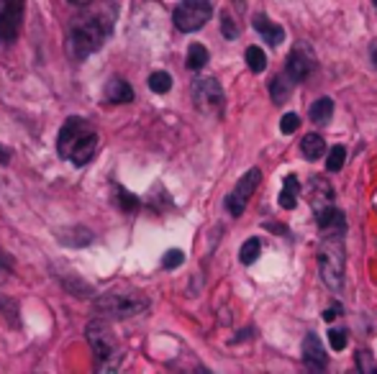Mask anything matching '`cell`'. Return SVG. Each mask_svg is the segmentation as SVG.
Instances as JSON below:
<instances>
[{"label":"cell","mask_w":377,"mask_h":374,"mask_svg":"<svg viewBox=\"0 0 377 374\" xmlns=\"http://www.w3.org/2000/svg\"><path fill=\"white\" fill-rule=\"evenodd\" d=\"M149 307V300L144 295H136V293H113V295H103L95 300V313L101 315V318H131V315H139L144 313Z\"/></svg>","instance_id":"5b68a950"},{"label":"cell","mask_w":377,"mask_h":374,"mask_svg":"<svg viewBox=\"0 0 377 374\" xmlns=\"http://www.w3.org/2000/svg\"><path fill=\"white\" fill-rule=\"evenodd\" d=\"M303 359L313 372L326 367V351H323L321 339H318L316 334H308L303 339Z\"/></svg>","instance_id":"7c38bea8"},{"label":"cell","mask_w":377,"mask_h":374,"mask_svg":"<svg viewBox=\"0 0 377 374\" xmlns=\"http://www.w3.org/2000/svg\"><path fill=\"white\" fill-rule=\"evenodd\" d=\"M331 115H334V103H331V98H318V101L310 106V120H313L316 126L329 123Z\"/></svg>","instance_id":"ac0fdd59"},{"label":"cell","mask_w":377,"mask_h":374,"mask_svg":"<svg viewBox=\"0 0 377 374\" xmlns=\"http://www.w3.org/2000/svg\"><path fill=\"white\" fill-rule=\"evenodd\" d=\"M247 64H249V69L254 74L264 72V69H267V54L259 47H249L247 49Z\"/></svg>","instance_id":"44dd1931"},{"label":"cell","mask_w":377,"mask_h":374,"mask_svg":"<svg viewBox=\"0 0 377 374\" xmlns=\"http://www.w3.org/2000/svg\"><path fill=\"white\" fill-rule=\"evenodd\" d=\"M85 334H88L90 348H93V354H95V367L106 369V372L118 369L123 354H121V348H118V341H116L113 331L108 328V323L106 321H93Z\"/></svg>","instance_id":"277c9868"},{"label":"cell","mask_w":377,"mask_h":374,"mask_svg":"<svg viewBox=\"0 0 377 374\" xmlns=\"http://www.w3.org/2000/svg\"><path fill=\"white\" fill-rule=\"evenodd\" d=\"M213 16V8L206 3V0H182L180 6L175 8L172 21L175 26L180 28L182 34H193L198 28H203Z\"/></svg>","instance_id":"52a82bcc"},{"label":"cell","mask_w":377,"mask_h":374,"mask_svg":"<svg viewBox=\"0 0 377 374\" xmlns=\"http://www.w3.org/2000/svg\"><path fill=\"white\" fill-rule=\"evenodd\" d=\"M134 101V90L126 80L121 77H113V80L106 85V103H113V106H123V103Z\"/></svg>","instance_id":"5bb4252c"},{"label":"cell","mask_w":377,"mask_h":374,"mask_svg":"<svg viewBox=\"0 0 377 374\" xmlns=\"http://www.w3.org/2000/svg\"><path fill=\"white\" fill-rule=\"evenodd\" d=\"M323 152H326V141H323V136H318V134L303 136V141H300V154H303L305 159L308 162L321 159Z\"/></svg>","instance_id":"e0dca14e"},{"label":"cell","mask_w":377,"mask_h":374,"mask_svg":"<svg viewBox=\"0 0 377 374\" xmlns=\"http://www.w3.org/2000/svg\"><path fill=\"white\" fill-rule=\"evenodd\" d=\"M26 0H0V44H13L23 26Z\"/></svg>","instance_id":"ba28073f"},{"label":"cell","mask_w":377,"mask_h":374,"mask_svg":"<svg viewBox=\"0 0 377 374\" xmlns=\"http://www.w3.org/2000/svg\"><path fill=\"white\" fill-rule=\"evenodd\" d=\"M372 62H375V67H377V44L372 47Z\"/></svg>","instance_id":"1f68e13d"},{"label":"cell","mask_w":377,"mask_h":374,"mask_svg":"<svg viewBox=\"0 0 377 374\" xmlns=\"http://www.w3.org/2000/svg\"><path fill=\"white\" fill-rule=\"evenodd\" d=\"M298 195H300V182H298L296 174H288L283 190H280V208L283 210H293L298 205Z\"/></svg>","instance_id":"2e32d148"},{"label":"cell","mask_w":377,"mask_h":374,"mask_svg":"<svg viewBox=\"0 0 377 374\" xmlns=\"http://www.w3.org/2000/svg\"><path fill=\"white\" fill-rule=\"evenodd\" d=\"M344 162H347V149L339 144V147H334L329 152V159H326V169H329V172H339V169L344 167Z\"/></svg>","instance_id":"603a6c76"},{"label":"cell","mask_w":377,"mask_h":374,"mask_svg":"<svg viewBox=\"0 0 377 374\" xmlns=\"http://www.w3.org/2000/svg\"><path fill=\"white\" fill-rule=\"evenodd\" d=\"M206 64H208V49L203 47V44H190V49H188V69L198 72V69H203Z\"/></svg>","instance_id":"d6986e66"},{"label":"cell","mask_w":377,"mask_h":374,"mask_svg":"<svg viewBox=\"0 0 377 374\" xmlns=\"http://www.w3.org/2000/svg\"><path fill=\"white\" fill-rule=\"evenodd\" d=\"M252 23H254V28L259 31V36H262V39L267 41L269 47H280V44H283L285 28H283V26H277V23H272V21H269L264 13H257Z\"/></svg>","instance_id":"4fadbf2b"},{"label":"cell","mask_w":377,"mask_h":374,"mask_svg":"<svg viewBox=\"0 0 377 374\" xmlns=\"http://www.w3.org/2000/svg\"><path fill=\"white\" fill-rule=\"evenodd\" d=\"M149 87L154 90V93H159V95H164V93H169V87H172V77H169L167 72H152L149 74Z\"/></svg>","instance_id":"7402d4cb"},{"label":"cell","mask_w":377,"mask_h":374,"mask_svg":"<svg viewBox=\"0 0 377 374\" xmlns=\"http://www.w3.org/2000/svg\"><path fill=\"white\" fill-rule=\"evenodd\" d=\"M0 264H3V256H0Z\"/></svg>","instance_id":"836d02e7"},{"label":"cell","mask_w":377,"mask_h":374,"mask_svg":"<svg viewBox=\"0 0 377 374\" xmlns=\"http://www.w3.org/2000/svg\"><path fill=\"white\" fill-rule=\"evenodd\" d=\"M182 261H185V254H182V251H177V249H172V251H167V254H164V259H162V267H164V269H175V267H180Z\"/></svg>","instance_id":"83f0119b"},{"label":"cell","mask_w":377,"mask_h":374,"mask_svg":"<svg viewBox=\"0 0 377 374\" xmlns=\"http://www.w3.org/2000/svg\"><path fill=\"white\" fill-rule=\"evenodd\" d=\"M193 103L201 113L206 115H221L226 98H223V87L215 77H201L193 82Z\"/></svg>","instance_id":"8992f818"},{"label":"cell","mask_w":377,"mask_h":374,"mask_svg":"<svg viewBox=\"0 0 377 374\" xmlns=\"http://www.w3.org/2000/svg\"><path fill=\"white\" fill-rule=\"evenodd\" d=\"M293 87H296V80H293L288 72L277 74L275 80L269 82V95H272V103H275V106H283V103L290 98V93H293Z\"/></svg>","instance_id":"9a60e30c"},{"label":"cell","mask_w":377,"mask_h":374,"mask_svg":"<svg viewBox=\"0 0 377 374\" xmlns=\"http://www.w3.org/2000/svg\"><path fill=\"white\" fill-rule=\"evenodd\" d=\"M111 34V21L103 16H88L82 21H74L67 31V52L72 60H88L103 47V41Z\"/></svg>","instance_id":"7a4b0ae2"},{"label":"cell","mask_w":377,"mask_h":374,"mask_svg":"<svg viewBox=\"0 0 377 374\" xmlns=\"http://www.w3.org/2000/svg\"><path fill=\"white\" fill-rule=\"evenodd\" d=\"M339 313H342V307H339L337 302H334V305H331L329 310H326V313H323V321H334V318H337Z\"/></svg>","instance_id":"f546056e"},{"label":"cell","mask_w":377,"mask_h":374,"mask_svg":"<svg viewBox=\"0 0 377 374\" xmlns=\"http://www.w3.org/2000/svg\"><path fill=\"white\" fill-rule=\"evenodd\" d=\"M221 31H223V36H226V39H236V36H239V26H236L234 21H231L229 13L221 16Z\"/></svg>","instance_id":"f1b7e54d"},{"label":"cell","mask_w":377,"mask_h":374,"mask_svg":"<svg viewBox=\"0 0 377 374\" xmlns=\"http://www.w3.org/2000/svg\"><path fill=\"white\" fill-rule=\"evenodd\" d=\"M67 3H72V6H88L90 0H67Z\"/></svg>","instance_id":"4dcf8cb0"},{"label":"cell","mask_w":377,"mask_h":374,"mask_svg":"<svg viewBox=\"0 0 377 374\" xmlns=\"http://www.w3.org/2000/svg\"><path fill=\"white\" fill-rule=\"evenodd\" d=\"M354 359H357V367L362 369L364 374H375V372H377V364L372 361V354L367 351V348H359Z\"/></svg>","instance_id":"d4e9b609"},{"label":"cell","mask_w":377,"mask_h":374,"mask_svg":"<svg viewBox=\"0 0 377 374\" xmlns=\"http://www.w3.org/2000/svg\"><path fill=\"white\" fill-rule=\"evenodd\" d=\"M259 251H262V241L259 239H247L244 241L242 251H239V259H242V264H254L257 259H259Z\"/></svg>","instance_id":"ffe728a7"},{"label":"cell","mask_w":377,"mask_h":374,"mask_svg":"<svg viewBox=\"0 0 377 374\" xmlns=\"http://www.w3.org/2000/svg\"><path fill=\"white\" fill-rule=\"evenodd\" d=\"M310 190H308V200L313 205V213H321L323 208H329L334 203V190L323 177H313L310 180Z\"/></svg>","instance_id":"8fae6325"},{"label":"cell","mask_w":377,"mask_h":374,"mask_svg":"<svg viewBox=\"0 0 377 374\" xmlns=\"http://www.w3.org/2000/svg\"><path fill=\"white\" fill-rule=\"evenodd\" d=\"M259 182H262V172H259V167H252L242 180L236 182L234 193L226 198V210H229L234 218H239V215L247 210V203L252 200V195H254V190L259 187Z\"/></svg>","instance_id":"9c48e42d"},{"label":"cell","mask_w":377,"mask_h":374,"mask_svg":"<svg viewBox=\"0 0 377 374\" xmlns=\"http://www.w3.org/2000/svg\"><path fill=\"white\" fill-rule=\"evenodd\" d=\"M344 231H323L321 249H318V272L331 293H342L344 288Z\"/></svg>","instance_id":"3957f363"},{"label":"cell","mask_w":377,"mask_h":374,"mask_svg":"<svg viewBox=\"0 0 377 374\" xmlns=\"http://www.w3.org/2000/svg\"><path fill=\"white\" fill-rule=\"evenodd\" d=\"M57 149H60L62 159L72 162L74 167H85L98 152V134H95L93 123L80 115H69L60 128Z\"/></svg>","instance_id":"6da1fadb"},{"label":"cell","mask_w":377,"mask_h":374,"mask_svg":"<svg viewBox=\"0 0 377 374\" xmlns=\"http://www.w3.org/2000/svg\"><path fill=\"white\" fill-rule=\"evenodd\" d=\"M372 3H375V8H377V0H372Z\"/></svg>","instance_id":"d6a6232c"},{"label":"cell","mask_w":377,"mask_h":374,"mask_svg":"<svg viewBox=\"0 0 377 374\" xmlns=\"http://www.w3.org/2000/svg\"><path fill=\"white\" fill-rule=\"evenodd\" d=\"M296 128H300V115H298V113H285L283 120H280V131H283V134H293Z\"/></svg>","instance_id":"4316f807"},{"label":"cell","mask_w":377,"mask_h":374,"mask_svg":"<svg viewBox=\"0 0 377 374\" xmlns=\"http://www.w3.org/2000/svg\"><path fill=\"white\" fill-rule=\"evenodd\" d=\"M329 341H331V348H334V351H342V348L347 346L349 336H347V331H344V328H331Z\"/></svg>","instance_id":"484cf974"},{"label":"cell","mask_w":377,"mask_h":374,"mask_svg":"<svg viewBox=\"0 0 377 374\" xmlns=\"http://www.w3.org/2000/svg\"><path fill=\"white\" fill-rule=\"evenodd\" d=\"M316 67H318L316 54H313V49L308 44H296L293 52L288 54V62H285V72L296 82L308 80L310 74L316 72Z\"/></svg>","instance_id":"30bf717a"},{"label":"cell","mask_w":377,"mask_h":374,"mask_svg":"<svg viewBox=\"0 0 377 374\" xmlns=\"http://www.w3.org/2000/svg\"><path fill=\"white\" fill-rule=\"evenodd\" d=\"M116 198H118V205H121V210H126V213H134L136 208H139V198L131 193H126L123 187H118L116 190Z\"/></svg>","instance_id":"cb8c5ba5"}]
</instances>
